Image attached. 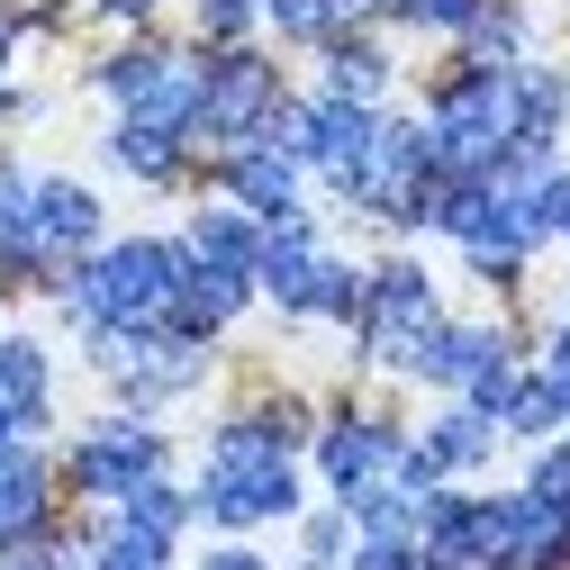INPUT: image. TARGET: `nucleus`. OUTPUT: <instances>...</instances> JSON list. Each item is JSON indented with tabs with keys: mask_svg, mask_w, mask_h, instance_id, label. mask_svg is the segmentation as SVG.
Returning <instances> with one entry per match:
<instances>
[{
	"mask_svg": "<svg viewBox=\"0 0 570 570\" xmlns=\"http://www.w3.org/2000/svg\"><path fill=\"white\" fill-rule=\"evenodd\" d=\"M181 281V236H100L82 263H63L46 281V299L63 335H100V326H164Z\"/></svg>",
	"mask_w": 570,
	"mask_h": 570,
	"instance_id": "1",
	"label": "nucleus"
},
{
	"mask_svg": "<svg viewBox=\"0 0 570 570\" xmlns=\"http://www.w3.org/2000/svg\"><path fill=\"white\" fill-rule=\"evenodd\" d=\"M254 299L272 317L291 326H353V308H363V263L335 254V236L317 227V208H299V218L263 227V263H254Z\"/></svg>",
	"mask_w": 570,
	"mask_h": 570,
	"instance_id": "2",
	"label": "nucleus"
},
{
	"mask_svg": "<svg viewBox=\"0 0 570 570\" xmlns=\"http://www.w3.org/2000/svg\"><path fill=\"white\" fill-rule=\"evenodd\" d=\"M199 73H208V46L146 28L91 63V100H109V118H146V127H173L199 146Z\"/></svg>",
	"mask_w": 570,
	"mask_h": 570,
	"instance_id": "3",
	"label": "nucleus"
},
{
	"mask_svg": "<svg viewBox=\"0 0 570 570\" xmlns=\"http://www.w3.org/2000/svg\"><path fill=\"white\" fill-rule=\"evenodd\" d=\"M425 136H435L444 173H489L498 155L517 146V100H508V63H471L453 55L435 82H425Z\"/></svg>",
	"mask_w": 570,
	"mask_h": 570,
	"instance_id": "4",
	"label": "nucleus"
},
{
	"mask_svg": "<svg viewBox=\"0 0 570 570\" xmlns=\"http://www.w3.org/2000/svg\"><path fill=\"white\" fill-rule=\"evenodd\" d=\"M73 344H82V363L100 372L109 407H136V416L181 407L208 381V353H218V344H181L173 326H100V335H73Z\"/></svg>",
	"mask_w": 570,
	"mask_h": 570,
	"instance_id": "5",
	"label": "nucleus"
},
{
	"mask_svg": "<svg viewBox=\"0 0 570 570\" xmlns=\"http://www.w3.org/2000/svg\"><path fill=\"white\" fill-rule=\"evenodd\" d=\"M155 471H173V435L164 416H136V407H100L91 425H73V444L55 453V480L73 508H118L127 489H146Z\"/></svg>",
	"mask_w": 570,
	"mask_h": 570,
	"instance_id": "6",
	"label": "nucleus"
},
{
	"mask_svg": "<svg viewBox=\"0 0 570 570\" xmlns=\"http://www.w3.org/2000/svg\"><path fill=\"white\" fill-rule=\"evenodd\" d=\"M444 317V291H435V272H425L407 245H381L372 263H363V308H353V353H363L372 372H407V353L425 344V326Z\"/></svg>",
	"mask_w": 570,
	"mask_h": 570,
	"instance_id": "7",
	"label": "nucleus"
},
{
	"mask_svg": "<svg viewBox=\"0 0 570 570\" xmlns=\"http://www.w3.org/2000/svg\"><path fill=\"white\" fill-rule=\"evenodd\" d=\"M281 100H291V73H281V55L263 37L254 46H208V73H199V155L263 146Z\"/></svg>",
	"mask_w": 570,
	"mask_h": 570,
	"instance_id": "8",
	"label": "nucleus"
},
{
	"mask_svg": "<svg viewBox=\"0 0 570 570\" xmlns=\"http://www.w3.org/2000/svg\"><path fill=\"white\" fill-rule=\"evenodd\" d=\"M407 435H416V425H407L399 407H372V399H335V407L308 425V480H317L326 498H353V489L390 480V462L407 453Z\"/></svg>",
	"mask_w": 570,
	"mask_h": 570,
	"instance_id": "9",
	"label": "nucleus"
},
{
	"mask_svg": "<svg viewBox=\"0 0 570 570\" xmlns=\"http://www.w3.org/2000/svg\"><path fill=\"white\" fill-rule=\"evenodd\" d=\"M480 561L489 570H570V517L517 489H480Z\"/></svg>",
	"mask_w": 570,
	"mask_h": 570,
	"instance_id": "10",
	"label": "nucleus"
},
{
	"mask_svg": "<svg viewBox=\"0 0 570 570\" xmlns=\"http://www.w3.org/2000/svg\"><path fill=\"white\" fill-rule=\"evenodd\" d=\"M208 190H218V199H236L245 218H263V227H281V218H299V208H308V173L281 155V146H236V155H208Z\"/></svg>",
	"mask_w": 570,
	"mask_h": 570,
	"instance_id": "11",
	"label": "nucleus"
},
{
	"mask_svg": "<svg viewBox=\"0 0 570 570\" xmlns=\"http://www.w3.org/2000/svg\"><path fill=\"white\" fill-rule=\"evenodd\" d=\"M100 236H109L100 181H82V173H37V245H46V272L82 263Z\"/></svg>",
	"mask_w": 570,
	"mask_h": 570,
	"instance_id": "12",
	"label": "nucleus"
},
{
	"mask_svg": "<svg viewBox=\"0 0 570 570\" xmlns=\"http://www.w3.org/2000/svg\"><path fill=\"white\" fill-rule=\"evenodd\" d=\"M100 164L118 181H136V190H181L199 173V146L173 136V127H146V118H109L100 127Z\"/></svg>",
	"mask_w": 570,
	"mask_h": 570,
	"instance_id": "13",
	"label": "nucleus"
},
{
	"mask_svg": "<svg viewBox=\"0 0 570 570\" xmlns=\"http://www.w3.org/2000/svg\"><path fill=\"white\" fill-rule=\"evenodd\" d=\"M245 308H254V281L208 272V263H190V254H181L173 308H164V326H173L181 344H218V335H236V317H245Z\"/></svg>",
	"mask_w": 570,
	"mask_h": 570,
	"instance_id": "14",
	"label": "nucleus"
},
{
	"mask_svg": "<svg viewBox=\"0 0 570 570\" xmlns=\"http://www.w3.org/2000/svg\"><path fill=\"white\" fill-rule=\"evenodd\" d=\"M46 245H37V164L0 155V291H46Z\"/></svg>",
	"mask_w": 570,
	"mask_h": 570,
	"instance_id": "15",
	"label": "nucleus"
},
{
	"mask_svg": "<svg viewBox=\"0 0 570 570\" xmlns=\"http://www.w3.org/2000/svg\"><path fill=\"white\" fill-rule=\"evenodd\" d=\"M0 407L19 416V435H55V344L28 326H0Z\"/></svg>",
	"mask_w": 570,
	"mask_h": 570,
	"instance_id": "16",
	"label": "nucleus"
},
{
	"mask_svg": "<svg viewBox=\"0 0 570 570\" xmlns=\"http://www.w3.org/2000/svg\"><path fill=\"white\" fill-rule=\"evenodd\" d=\"M173 236H181V254H190V263L236 272V281H254V263H263V218H245V208H236V199H218V190H208Z\"/></svg>",
	"mask_w": 570,
	"mask_h": 570,
	"instance_id": "17",
	"label": "nucleus"
},
{
	"mask_svg": "<svg viewBox=\"0 0 570 570\" xmlns=\"http://www.w3.org/2000/svg\"><path fill=\"white\" fill-rule=\"evenodd\" d=\"M63 517V480H55V453L46 444H0V543H19L28 525Z\"/></svg>",
	"mask_w": 570,
	"mask_h": 570,
	"instance_id": "18",
	"label": "nucleus"
},
{
	"mask_svg": "<svg viewBox=\"0 0 570 570\" xmlns=\"http://www.w3.org/2000/svg\"><path fill=\"white\" fill-rule=\"evenodd\" d=\"M317 91L363 100V109H390V91H399V55H390V37H381V28H344V37L317 55Z\"/></svg>",
	"mask_w": 570,
	"mask_h": 570,
	"instance_id": "19",
	"label": "nucleus"
},
{
	"mask_svg": "<svg viewBox=\"0 0 570 570\" xmlns=\"http://www.w3.org/2000/svg\"><path fill=\"white\" fill-rule=\"evenodd\" d=\"M416 552H425V570H480V489H471V480L425 489V508H416Z\"/></svg>",
	"mask_w": 570,
	"mask_h": 570,
	"instance_id": "20",
	"label": "nucleus"
},
{
	"mask_svg": "<svg viewBox=\"0 0 570 570\" xmlns=\"http://www.w3.org/2000/svg\"><path fill=\"white\" fill-rule=\"evenodd\" d=\"M416 444L435 453V471H444V480H480V471L498 462V444H508V435H498V416H480L471 399H444L435 416L416 425Z\"/></svg>",
	"mask_w": 570,
	"mask_h": 570,
	"instance_id": "21",
	"label": "nucleus"
},
{
	"mask_svg": "<svg viewBox=\"0 0 570 570\" xmlns=\"http://www.w3.org/2000/svg\"><path fill=\"white\" fill-rule=\"evenodd\" d=\"M508 100H517V146H561V127H570V63H552V55L508 63Z\"/></svg>",
	"mask_w": 570,
	"mask_h": 570,
	"instance_id": "22",
	"label": "nucleus"
},
{
	"mask_svg": "<svg viewBox=\"0 0 570 570\" xmlns=\"http://www.w3.org/2000/svg\"><path fill=\"white\" fill-rule=\"evenodd\" d=\"M344 28H372L363 0H263V37L291 55H326Z\"/></svg>",
	"mask_w": 570,
	"mask_h": 570,
	"instance_id": "23",
	"label": "nucleus"
},
{
	"mask_svg": "<svg viewBox=\"0 0 570 570\" xmlns=\"http://www.w3.org/2000/svg\"><path fill=\"white\" fill-rule=\"evenodd\" d=\"M109 517H118V525H136V534H164V543H190V525H199V508H190V480H173V471H155L146 489H127Z\"/></svg>",
	"mask_w": 570,
	"mask_h": 570,
	"instance_id": "24",
	"label": "nucleus"
},
{
	"mask_svg": "<svg viewBox=\"0 0 570 570\" xmlns=\"http://www.w3.org/2000/svg\"><path fill=\"white\" fill-rule=\"evenodd\" d=\"M453 55H471V63H525L534 55V10H525V0H480V19L453 37Z\"/></svg>",
	"mask_w": 570,
	"mask_h": 570,
	"instance_id": "25",
	"label": "nucleus"
},
{
	"mask_svg": "<svg viewBox=\"0 0 570 570\" xmlns=\"http://www.w3.org/2000/svg\"><path fill=\"white\" fill-rule=\"evenodd\" d=\"M498 435H508V444H543V435H561V399L543 390V372H534V363L517 372L508 407H498Z\"/></svg>",
	"mask_w": 570,
	"mask_h": 570,
	"instance_id": "26",
	"label": "nucleus"
},
{
	"mask_svg": "<svg viewBox=\"0 0 570 570\" xmlns=\"http://www.w3.org/2000/svg\"><path fill=\"white\" fill-rule=\"evenodd\" d=\"M335 508L353 517V534H416V508H425V498H407L399 480H372V489L335 498Z\"/></svg>",
	"mask_w": 570,
	"mask_h": 570,
	"instance_id": "27",
	"label": "nucleus"
},
{
	"mask_svg": "<svg viewBox=\"0 0 570 570\" xmlns=\"http://www.w3.org/2000/svg\"><path fill=\"white\" fill-rule=\"evenodd\" d=\"M344 552H353V517L335 508V498L299 508V561L291 570H344Z\"/></svg>",
	"mask_w": 570,
	"mask_h": 570,
	"instance_id": "28",
	"label": "nucleus"
},
{
	"mask_svg": "<svg viewBox=\"0 0 570 570\" xmlns=\"http://www.w3.org/2000/svg\"><path fill=\"white\" fill-rule=\"evenodd\" d=\"M263 0H190V46H254Z\"/></svg>",
	"mask_w": 570,
	"mask_h": 570,
	"instance_id": "29",
	"label": "nucleus"
},
{
	"mask_svg": "<svg viewBox=\"0 0 570 570\" xmlns=\"http://www.w3.org/2000/svg\"><path fill=\"white\" fill-rule=\"evenodd\" d=\"M525 363L543 372V390L561 399V425H570V317H552V326H543V344L525 353Z\"/></svg>",
	"mask_w": 570,
	"mask_h": 570,
	"instance_id": "30",
	"label": "nucleus"
},
{
	"mask_svg": "<svg viewBox=\"0 0 570 570\" xmlns=\"http://www.w3.org/2000/svg\"><path fill=\"white\" fill-rule=\"evenodd\" d=\"M344 570H425V552H416V534H353Z\"/></svg>",
	"mask_w": 570,
	"mask_h": 570,
	"instance_id": "31",
	"label": "nucleus"
},
{
	"mask_svg": "<svg viewBox=\"0 0 570 570\" xmlns=\"http://www.w3.org/2000/svg\"><path fill=\"white\" fill-rule=\"evenodd\" d=\"M480 19V0H407L399 10V28H416V37H462Z\"/></svg>",
	"mask_w": 570,
	"mask_h": 570,
	"instance_id": "32",
	"label": "nucleus"
},
{
	"mask_svg": "<svg viewBox=\"0 0 570 570\" xmlns=\"http://www.w3.org/2000/svg\"><path fill=\"white\" fill-rule=\"evenodd\" d=\"M190 570H272V552H263L254 534H208V552H199Z\"/></svg>",
	"mask_w": 570,
	"mask_h": 570,
	"instance_id": "33",
	"label": "nucleus"
},
{
	"mask_svg": "<svg viewBox=\"0 0 570 570\" xmlns=\"http://www.w3.org/2000/svg\"><path fill=\"white\" fill-rule=\"evenodd\" d=\"M91 19H109V28H127V37H146L155 19H164V0H82Z\"/></svg>",
	"mask_w": 570,
	"mask_h": 570,
	"instance_id": "34",
	"label": "nucleus"
},
{
	"mask_svg": "<svg viewBox=\"0 0 570 570\" xmlns=\"http://www.w3.org/2000/svg\"><path fill=\"white\" fill-rule=\"evenodd\" d=\"M399 10H407V0H363V19H372V28H399Z\"/></svg>",
	"mask_w": 570,
	"mask_h": 570,
	"instance_id": "35",
	"label": "nucleus"
},
{
	"mask_svg": "<svg viewBox=\"0 0 570 570\" xmlns=\"http://www.w3.org/2000/svg\"><path fill=\"white\" fill-rule=\"evenodd\" d=\"M0 444H19V416H10V407H0ZM28 444H37V435H28Z\"/></svg>",
	"mask_w": 570,
	"mask_h": 570,
	"instance_id": "36",
	"label": "nucleus"
},
{
	"mask_svg": "<svg viewBox=\"0 0 570 570\" xmlns=\"http://www.w3.org/2000/svg\"><path fill=\"white\" fill-rule=\"evenodd\" d=\"M561 254H570V227H561Z\"/></svg>",
	"mask_w": 570,
	"mask_h": 570,
	"instance_id": "37",
	"label": "nucleus"
},
{
	"mask_svg": "<svg viewBox=\"0 0 570 570\" xmlns=\"http://www.w3.org/2000/svg\"><path fill=\"white\" fill-rule=\"evenodd\" d=\"M561 317H570V308H561Z\"/></svg>",
	"mask_w": 570,
	"mask_h": 570,
	"instance_id": "38",
	"label": "nucleus"
}]
</instances>
